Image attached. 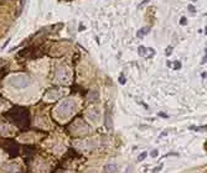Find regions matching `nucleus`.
I'll list each match as a JSON object with an SVG mask.
<instances>
[{
  "label": "nucleus",
  "instance_id": "f8f14e48",
  "mask_svg": "<svg viewBox=\"0 0 207 173\" xmlns=\"http://www.w3.org/2000/svg\"><path fill=\"white\" fill-rule=\"evenodd\" d=\"M189 10L191 13H196V9H195V6H192V5H189Z\"/></svg>",
  "mask_w": 207,
  "mask_h": 173
},
{
  "label": "nucleus",
  "instance_id": "4468645a",
  "mask_svg": "<svg viewBox=\"0 0 207 173\" xmlns=\"http://www.w3.org/2000/svg\"><path fill=\"white\" fill-rule=\"evenodd\" d=\"M180 66H181V64H180V62H175V68H176V69H179V68H180Z\"/></svg>",
  "mask_w": 207,
  "mask_h": 173
},
{
  "label": "nucleus",
  "instance_id": "20e7f679",
  "mask_svg": "<svg viewBox=\"0 0 207 173\" xmlns=\"http://www.w3.org/2000/svg\"><path fill=\"white\" fill-rule=\"evenodd\" d=\"M118 171V166L116 163H108L103 167V173H116Z\"/></svg>",
  "mask_w": 207,
  "mask_h": 173
},
{
  "label": "nucleus",
  "instance_id": "423d86ee",
  "mask_svg": "<svg viewBox=\"0 0 207 173\" xmlns=\"http://www.w3.org/2000/svg\"><path fill=\"white\" fill-rule=\"evenodd\" d=\"M147 51H148V48H145L144 46H140L138 48V53H139V56H144V57H145L147 56Z\"/></svg>",
  "mask_w": 207,
  "mask_h": 173
},
{
  "label": "nucleus",
  "instance_id": "2eb2a0df",
  "mask_svg": "<svg viewBox=\"0 0 207 173\" xmlns=\"http://www.w3.org/2000/svg\"><path fill=\"white\" fill-rule=\"evenodd\" d=\"M159 116H164V118H168L166 114H164V113H159Z\"/></svg>",
  "mask_w": 207,
  "mask_h": 173
},
{
  "label": "nucleus",
  "instance_id": "6e6552de",
  "mask_svg": "<svg viewBox=\"0 0 207 173\" xmlns=\"http://www.w3.org/2000/svg\"><path fill=\"white\" fill-rule=\"evenodd\" d=\"M150 155H151V157H156V156L159 155V151H158V150H154V151H151Z\"/></svg>",
  "mask_w": 207,
  "mask_h": 173
},
{
  "label": "nucleus",
  "instance_id": "9d476101",
  "mask_svg": "<svg viewBox=\"0 0 207 173\" xmlns=\"http://www.w3.org/2000/svg\"><path fill=\"white\" fill-rule=\"evenodd\" d=\"M119 83H120V84H125V78H124L123 76L119 78Z\"/></svg>",
  "mask_w": 207,
  "mask_h": 173
},
{
  "label": "nucleus",
  "instance_id": "dca6fc26",
  "mask_svg": "<svg viewBox=\"0 0 207 173\" xmlns=\"http://www.w3.org/2000/svg\"><path fill=\"white\" fill-rule=\"evenodd\" d=\"M125 173H129V169H127V171H125Z\"/></svg>",
  "mask_w": 207,
  "mask_h": 173
},
{
  "label": "nucleus",
  "instance_id": "0eeeda50",
  "mask_svg": "<svg viewBox=\"0 0 207 173\" xmlns=\"http://www.w3.org/2000/svg\"><path fill=\"white\" fill-rule=\"evenodd\" d=\"M147 156H148V152H143L141 155H139L138 161H143V160H145V158H147Z\"/></svg>",
  "mask_w": 207,
  "mask_h": 173
},
{
  "label": "nucleus",
  "instance_id": "f03ea898",
  "mask_svg": "<svg viewBox=\"0 0 207 173\" xmlns=\"http://www.w3.org/2000/svg\"><path fill=\"white\" fill-rule=\"evenodd\" d=\"M9 85L16 89H24L30 85V78L25 74H14L8 79Z\"/></svg>",
  "mask_w": 207,
  "mask_h": 173
},
{
  "label": "nucleus",
  "instance_id": "1a4fd4ad",
  "mask_svg": "<svg viewBox=\"0 0 207 173\" xmlns=\"http://www.w3.org/2000/svg\"><path fill=\"white\" fill-rule=\"evenodd\" d=\"M180 24H181V25H186V24H187V21H186V17H181Z\"/></svg>",
  "mask_w": 207,
  "mask_h": 173
},
{
  "label": "nucleus",
  "instance_id": "39448f33",
  "mask_svg": "<svg viewBox=\"0 0 207 173\" xmlns=\"http://www.w3.org/2000/svg\"><path fill=\"white\" fill-rule=\"evenodd\" d=\"M150 32V27H144V28H140L139 31H138V34H137V36L138 37H143V36H145L147 34H149Z\"/></svg>",
  "mask_w": 207,
  "mask_h": 173
},
{
  "label": "nucleus",
  "instance_id": "ddd939ff",
  "mask_svg": "<svg viewBox=\"0 0 207 173\" xmlns=\"http://www.w3.org/2000/svg\"><path fill=\"white\" fill-rule=\"evenodd\" d=\"M161 168H162V165H160V166H159V167H156V169H154V171H153V172H154V173H156V172H159V171H160V169H161Z\"/></svg>",
  "mask_w": 207,
  "mask_h": 173
},
{
  "label": "nucleus",
  "instance_id": "f257e3e1",
  "mask_svg": "<svg viewBox=\"0 0 207 173\" xmlns=\"http://www.w3.org/2000/svg\"><path fill=\"white\" fill-rule=\"evenodd\" d=\"M76 110V103L72 99H66L63 100L62 103L57 106V110L56 113L58 116H62V118H67L70 115H72L75 113Z\"/></svg>",
  "mask_w": 207,
  "mask_h": 173
},
{
  "label": "nucleus",
  "instance_id": "7ed1b4c3",
  "mask_svg": "<svg viewBox=\"0 0 207 173\" xmlns=\"http://www.w3.org/2000/svg\"><path fill=\"white\" fill-rule=\"evenodd\" d=\"M87 116L91 119V120H94V121H98L99 118H100V110L98 108H92L88 113H87Z\"/></svg>",
  "mask_w": 207,
  "mask_h": 173
},
{
  "label": "nucleus",
  "instance_id": "9b49d317",
  "mask_svg": "<svg viewBox=\"0 0 207 173\" xmlns=\"http://www.w3.org/2000/svg\"><path fill=\"white\" fill-rule=\"evenodd\" d=\"M166 49H168V51H166V56H170L171 52H172V47H168Z\"/></svg>",
  "mask_w": 207,
  "mask_h": 173
}]
</instances>
